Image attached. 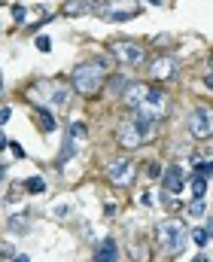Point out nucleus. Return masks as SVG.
<instances>
[{"instance_id": "1", "label": "nucleus", "mask_w": 213, "mask_h": 262, "mask_svg": "<svg viewBox=\"0 0 213 262\" xmlns=\"http://www.w3.org/2000/svg\"><path fill=\"white\" fill-rule=\"evenodd\" d=\"M106 71H110V58H88V61H79L73 67V74H70V85H73V92L82 95V98H95L101 89H104V82L110 79L106 76Z\"/></svg>"}, {"instance_id": "2", "label": "nucleus", "mask_w": 213, "mask_h": 262, "mask_svg": "<svg viewBox=\"0 0 213 262\" xmlns=\"http://www.w3.org/2000/svg\"><path fill=\"white\" fill-rule=\"evenodd\" d=\"M31 98H43V107L67 110L70 107V98H73V85H64V82H37V85H31Z\"/></svg>"}, {"instance_id": "3", "label": "nucleus", "mask_w": 213, "mask_h": 262, "mask_svg": "<svg viewBox=\"0 0 213 262\" xmlns=\"http://www.w3.org/2000/svg\"><path fill=\"white\" fill-rule=\"evenodd\" d=\"M152 134H155L152 125H143V122H137V119L131 116L128 122H122V125H119L116 141H119V147H125V150H140Z\"/></svg>"}, {"instance_id": "4", "label": "nucleus", "mask_w": 213, "mask_h": 262, "mask_svg": "<svg viewBox=\"0 0 213 262\" xmlns=\"http://www.w3.org/2000/svg\"><path fill=\"white\" fill-rule=\"evenodd\" d=\"M155 238H158V247H162L168 256H180L183 244H186V229H183V223L168 220L155 229Z\"/></svg>"}, {"instance_id": "5", "label": "nucleus", "mask_w": 213, "mask_h": 262, "mask_svg": "<svg viewBox=\"0 0 213 262\" xmlns=\"http://www.w3.org/2000/svg\"><path fill=\"white\" fill-rule=\"evenodd\" d=\"M110 58L116 61V64H122V67H140L143 64V58H146V49L140 46V43H134V40H113L110 43Z\"/></svg>"}, {"instance_id": "6", "label": "nucleus", "mask_w": 213, "mask_h": 262, "mask_svg": "<svg viewBox=\"0 0 213 262\" xmlns=\"http://www.w3.org/2000/svg\"><path fill=\"white\" fill-rule=\"evenodd\" d=\"M186 125H189V134L195 141H207L213 134V104H198V107L189 113Z\"/></svg>"}, {"instance_id": "7", "label": "nucleus", "mask_w": 213, "mask_h": 262, "mask_svg": "<svg viewBox=\"0 0 213 262\" xmlns=\"http://www.w3.org/2000/svg\"><path fill=\"white\" fill-rule=\"evenodd\" d=\"M98 15H104L106 22H131L140 15V6L134 0H116V3H104L98 6Z\"/></svg>"}, {"instance_id": "8", "label": "nucleus", "mask_w": 213, "mask_h": 262, "mask_svg": "<svg viewBox=\"0 0 213 262\" xmlns=\"http://www.w3.org/2000/svg\"><path fill=\"white\" fill-rule=\"evenodd\" d=\"M177 67H180V58H177L174 52H165V55H155L149 61V76L155 82H168V79H174Z\"/></svg>"}, {"instance_id": "9", "label": "nucleus", "mask_w": 213, "mask_h": 262, "mask_svg": "<svg viewBox=\"0 0 213 262\" xmlns=\"http://www.w3.org/2000/svg\"><path fill=\"white\" fill-rule=\"evenodd\" d=\"M106 180H110L113 186H128L134 180V162H131V155H119V159H113L110 165H106Z\"/></svg>"}, {"instance_id": "10", "label": "nucleus", "mask_w": 213, "mask_h": 262, "mask_svg": "<svg viewBox=\"0 0 213 262\" xmlns=\"http://www.w3.org/2000/svg\"><path fill=\"white\" fill-rule=\"evenodd\" d=\"M149 92H152L149 82H128V89L122 92V104H125L128 110H137V107H143V104H146Z\"/></svg>"}, {"instance_id": "11", "label": "nucleus", "mask_w": 213, "mask_h": 262, "mask_svg": "<svg viewBox=\"0 0 213 262\" xmlns=\"http://www.w3.org/2000/svg\"><path fill=\"white\" fill-rule=\"evenodd\" d=\"M162 186H165V192H171V195H180L183 186H186V180H183V168H180V165L165 168V174H162Z\"/></svg>"}, {"instance_id": "12", "label": "nucleus", "mask_w": 213, "mask_h": 262, "mask_svg": "<svg viewBox=\"0 0 213 262\" xmlns=\"http://www.w3.org/2000/svg\"><path fill=\"white\" fill-rule=\"evenodd\" d=\"M31 113H34V122L40 125V131H43V134H49V131H55V128H58V122H55V116H52V110H49V107H43V104H34Z\"/></svg>"}, {"instance_id": "13", "label": "nucleus", "mask_w": 213, "mask_h": 262, "mask_svg": "<svg viewBox=\"0 0 213 262\" xmlns=\"http://www.w3.org/2000/svg\"><path fill=\"white\" fill-rule=\"evenodd\" d=\"M95 262H119V244H116V238H104L101 241Z\"/></svg>"}, {"instance_id": "14", "label": "nucleus", "mask_w": 213, "mask_h": 262, "mask_svg": "<svg viewBox=\"0 0 213 262\" xmlns=\"http://www.w3.org/2000/svg\"><path fill=\"white\" fill-rule=\"evenodd\" d=\"M101 3L95 0H67L64 3V15H85V12H98Z\"/></svg>"}, {"instance_id": "15", "label": "nucleus", "mask_w": 213, "mask_h": 262, "mask_svg": "<svg viewBox=\"0 0 213 262\" xmlns=\"http://www.w3.org/2000/svg\"><path fill=\"white\" fill-rule=\"evenodd\" d=\"M6 229H9L12 235H28V232H31V214H12V217L6 220Z\"/></svg>"}, {"instance_id": "16", "label": "nucleus", "mask_w": 213, "mask_h": 262, "mask_svg": "<svg viewBox=\"0 0 213 262\" xmlns=\"http://www.w3.org/2000/svg\"><path fill=\"white\" fill-rule=\"evenodd\" d=\"M73 155H76V141H73V137H64V144H61V155H58V165H67L70 159H73Z\"/></svg>"}, {"instance_id": "17", "label": "nucleus", "mask_w": 213, "mask_h": 262, "mask_svg": "<svg viewBox=\"0 0 213 262\" xmlns=\"http://www.w3.org/2000/svg\"><path fill=\"white\" fill-rule=\"evenodd\" d=\"M25 192H31V195H40V192H46V180H43V177H28V180H25Z\"/></svg>"}, {"instance_id": "18", "label": "nucleus", "mask_w": 213, "mask_h": 262, "mask_svg": "<svg viewBox=\"0 0 213 262\" xmlns=\"http://www.w3.org/2000/svg\"><path fill=\"white\" fill-rule=\"evenodd\" d=\"M192 192H195V198H204V192H207V177L204 174H195L192 177Z\"/></svg>"}, {"instance_id": "19", "label": "nucleus", "mask_w": 213, "mask_h": 262, "mask_svg": "<svg viewBox=\"0 0 213 262\" xmlns=\"http://www.w3.org/2000/svg\"><path fill=\"white\" fill-rule=\"evenodd\" d=\"M204 211H207V207H204V198H195V201L189 204V217H192V220H201Z\"/></svg>"}, {"instance_id": "20", "label": "nucleus", "mask_w": 213, "mask_h": 262, "mask_svg": "<svg viewBox=\"0 0 213 262\" xmlns=\"http://www.w3.org/2000/svg\"><path fill=\"white\" fill-rule=\"evenodd\" d=\"M67 134L73 137V141H85V125H82V122H70V128H67Z\"/></svg>"}, {"instance_id": "21", "label": "nucleus", "mask_w": 213, "mask_h": 262, "mask_svg": "<svg viewBox=\"0 0 213 262\" xmlns=\"http://www.w3.org/2000/svg\"><path fill=\"white\" fill-rule=\"evenodd\" d=\"M162 174H165V171H162V165H155V162L143 168V177H146V180H158V177H162Z\"/></svg>"}, {"instance_id": "22", "label": "nucleus", "mask_w": 213, "mask_h": 262, "mask_svg": "<svg viewBox=\"0 0 213 262\" xmlns=\"http://www.w3.org/2000/svg\"><path fill=\"white\" fill-rule=\"evenodd\" d=\"M192 241L198 244V247H204V244L210 241V232H207V229H195V232H192Z\"/></svg>"}, {"instance_id": "23", "label": "nucleus", "mask_w": 213, "mask_h": 262, "mask_svg": "<svg viewBox=\"0 0 213 262\" xmlns=\"http://www.w3.org/2000/svg\"><path fill=\"white\" fill-rule=\"evenodd\" d=\"M34 46H37L40 52H49V49H52V40L46 37V34H40V37H37V40H34Z\"/></svg>"}, {"instance_id": "24", "label": "nucleus", "mask_w": 213, "mask_h": 262, "mask_svg": "<svg viewBox=\"0 0 213 262\" xmlns=\"http://www.w3.org/2000/svg\"><path fill=\"white\" fill-rule=\"evenodd\" d=\"M12 19H15V25H22V22L28 19V12H25V6H12Z\"/></svg>"}, {"instance_id": "25", "label": "nucleus", "mask_w": 213, "mask_h": 262, "mask_svg": "<svg viewBox=\"0 0 213 262\" xmlns=\"http://www.w3.org/2000/svg\"><path fill=\"white\" fill-rule=\"evenodd\" d=\"M9 150H12V155H15V159H25V150H22V144L9 141Z\"/></svg>"}, {"instance_id": "26", "label": "nucleus", "mask_w": 213, "mask_h": 262, "mask_svg": "<svg viewBox=\"0 0 213 262\" xmlns=\"http://www.w3.org/2000/svg\"><path fill=\"white\" fill-rule=\"evenodd\" d=\"M152 201H155L152 192H143V195H140V204H143V207H152Z\"/></svg>"}, {"instance_id": "27", "label": "nucleus", "mask_w": 213, "mask_h": 262, "mask_svg": "<svg viewBox=\"0 0 213 262\" xmlns=\"http://www.w3.org/2000/svg\"><path fill=\"white\" fill-rule=\"evenodd\" d=\"M9 116H12V110H9V107H0V125H6Z\"/></svg>"}, {"instance_id": "28", "label": "nucleus", "mask_w": 213, "mask_h": 262, "mask_svg": "<svg viewBox=\"0 0 213 262\" xmlns=\"http://www.w3.org/2000/svg\"><path fill=\"white\" fill-rule=\"evenodd\" d=\"M201 82H204V89H210V92H213V74H207Z\"/></svg>"}, {"instance_id": "29", "label": "nucleus", "mask_w": 213, "mask_h": 262, "mask_svg": "<svg viewBox=\"0 0 213 262\" xmlns=\"http://www.w3.org/2000/svg\"><path fill=\"white\" fill-rule=\"evenodd\" d=\"M3 147H9V141L3 137V131H0V150H3Z\"/></svg>"}, {"instance_id": "30", "label": "nucleus", "mask_w": 213, "mask_h": 262, "mask_svg": "<svg viewBox=\"0 0 213 262\" xmlns=\"http://www.w3.org/2000/svg\"><path fill=\"white\" fill-rule=\"evenodd\" d=\"M192 262H210V259H207V256H204V253H198V256H195V259H192Z\"/></svg>"}, {"instance_id": "31", "label": "nucleus", "mask_w": 213, "mask_h": 262, "mask_svg": "<svg viewBox=\"0 0 213 262\" xmlns=\"http://www.w3.org/2000/svg\"><path fill=\"white\" fill-rule=\"evenodd\" d=\"M12 262H31L28 256H12Z\"/></svg>"}, {"instance_id": "32", "label": "nucleus", "mask_w": 213, "mask_h": 262, "mask_svg": "<svg viewBox=\"0 0 213 262\" xmlns=\"http://www.w3.org/2000/svg\"><path fill=\"white\" fill-rule=\"evenodd\" d=\"M146 3H152V6H162V3H165V0H146Z\"/></svg>"}, {"instance_id": "33", "label": "nucleus", "mask_w": 213, "mask_h": 262, "mask_svg": "<svg viewBox=\"0 0 213 262\" xmlns=\"http://www.w3.org/2000/svg\"><path fill=\"white\" fill-rule=\"evenodd\" d=\"M3 177H6V168H3V165H0V180H3Z\"/></svg>"}, {"instance_id": "34", "label": "nucleus", "mask_w": 213, "mask_h": 262, "mask_svg": "<svg viewBox=\"0 0 213 262\" xmlns=\"http://www.w3.org/2000/svg\"><path fill=\"white\" fill-rule=\"evenodd\" d=\"M0 89H3V79H0Z\"/></svg>"}]
</instances>
